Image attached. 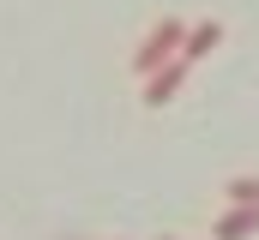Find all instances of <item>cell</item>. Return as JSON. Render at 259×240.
Listing matches in <instances>:
<instances>
[{
  "mask_svg": "<svg viewBox=\"0 0 259 240\" xmlns=\"http://www.w3.org/2000/svg\"><path fill=\"white\" fill-rule=\"evenodd\" d=\"M181 48H187V24H181V18H163V24H151V30H145V42H139V54H133L139 78H151L157 66H169Z\"/></svg>",
  "mask_w": 259,
  "mask_h": 240,
  "instance_id": "1",
  "label": "cell"
},
{
  "mask_svg": "<svg viewBox=\"0 0 259 240\" xmlns=\"http://www.w3.org/2000/svg\"><path fill=\"white\" fill-rule=\"evenodd\" d=\"M187 66H193L187 54H175L169 66H157V72L145 78V102H151V108H163V102H169V96H175V90L187 84Z\"/></svg>",
  "mask_w": 259,
  "mask_h": 240,
  "instance_id": "2",
  "label": "cell"
},
{
  "mask_svg": "<svg viewBox=\"0 0 259 240\" xmlns=\"http://www.w3.org/2000/svg\"><path fill=\"white\" fill-rule=\"evenodd\" d=\"M211 234H217V240H247V234H259V204H235Z\"/></svg>",
  "mask_w": 259,
  "mask_h": 240,
  "instance_id": "3",
  "label": "cell"
},
{
  "mask_svg": "<svg viewBox=\"0 0 259 240\" xmlns=\"http://www.w3.org/2000/svg\"><path fill=\"white\" fill-rule=\"evenodd\" d=\"M217 42H223V24L211 18V24H199V30H187V48H181V54H187V60H205L211 48H217Z\"/></svg>",
  "mask_w": 259,
  "mask_h": 240,
  "instance_id": "4",
  "label": "cell"
},
{
  "mask_svg": "<svg viewBox=\"0 0 259 240\" xmlns=\"http://www.w3.org/2000/svg\"><path fill=\"white\" fill-rule=\"evenodd\" d=\"M223 192H229L235 204H259V180H253V174H235L229 186H223Z\"/></svg>",
  "mask_w": 259,
  "mask_h": 240,
  "instance_id": "5",
  "label": "cell"
},
{
  "mask_svg": "<svg viewBox=\"0 0 259 240\" xmlns=\"http://www.w3.org/2000/svg\"><path fill=\"white\" fill-rule=\"evenodd\" d=\"M163 240H175V234H163Z\"/></svg>",
  "mask_w": 259,
  "mask_h": 240,
  "instance_id": "6",
  "label": "cell"
}]
</instances>
